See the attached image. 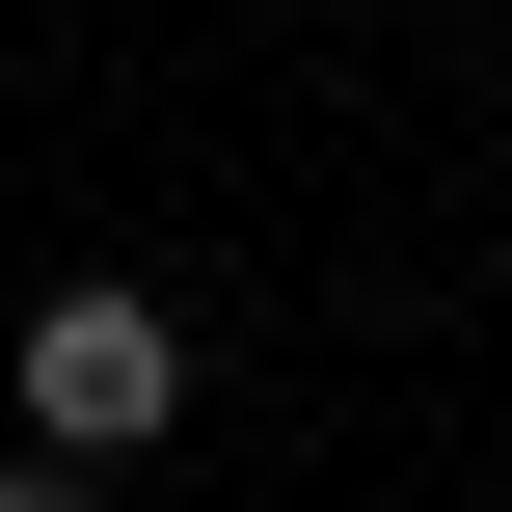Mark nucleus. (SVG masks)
I'll return each instance as SVG.
<instances>
[{"label":"nucleus","mask_w":512,"mask_h":512,"mask_svg":"<svg viewBox=\"0 0 512 512\" xmlns=\"http://www.w3.org/2000/svg\"><path fill=\"white\" fill-rule=\"evenodd\" d=\"M0 512H108V486H54V459H0Z\"/></svg>","instance_id":"nucleus-2"},{"label":"nucleus","mask_w":512,"mask_h":512,"mask_svg":"<svg viewBox=\"0 0 512 512\" xmlns=\"http://www.w3.org/2000/svg\"><path fill=\"white\" fill-rule=\"evenodd\" d=\"M162 432H189V324H162L135 270H81V297L0 351V459H54V486H135Z\"/></svg>","instance_id":"nucleus-1"}]
</instances>
